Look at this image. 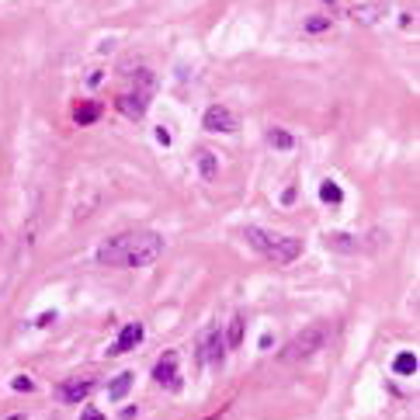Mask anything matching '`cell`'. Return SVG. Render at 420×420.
<instances>
[{
  "instance_id": "cell-1",
  "label": "cell",
  "mask_w": 420,
  "mask_h": 420,
  "mask_svg": "<svg viewBox=\"0 0 420 420\" xmlns=\"http://www.w3.org/2000/svg\"><path fill=\"white\" fill-rule=\"evenodd\" d=\"M160 254H164V236L160 233L136 230V233H122V236L104 240L94 257L104 268H146Z\"/></svg>"
},
{
  "instance_id": "cell-2",
  "label": "cell",
  "mask_w": 420,
  "mask_h": 420,
  "mask_svg": "<svg viewBox=\"0 0 420 420\" xmlns=\"http://www.w3.org/2000/svg\"><path fill=\"white\" fill-rule=\"evenodd\" d=\"M243 240L257 254H264L268 260H275V264H292V260L302 254V240L299 236H278V233H268V230H260V226H247L243 230Z\"/></svg>"
},
{
  "instance_id": "cell-3",
  "label": "cell",
  "mask_w": 420,
  "mask_h": 420,
  "mask_svg": "<svg viewBox=\"0 0 420 420\" xmlns=\"http://www.w3.org/2000/svg\"><path fill=\"white\" fill-rule=\"evenodd\" d=\"M153 90H156V77H153L149 70H139V73H136V84H132V90L119 94L115 108H119L125 119L139 122V119L146 115V108H149V97H153Z\"/></svg>"
},
{
  "instance_id": "cell-4",
  "label": "cell",
  "mask_w": 420,
  "mask_h": 420,
  "mask_svg": "<svg viewBox=\"0 0 420 420\" xmlns=\"http://www.w3.org/2000/svg\"><path fill=\"white\" fill-rule=\"evenodd\" d=\"M327 337H330V330H327L323 323H317V327H306L299 337H292V341L285 344V351H282V361H299V358L317 354V351L327 344Z\"/></svg>"
},
{
  "instance_id": "cell-5",
  "label": "cell",
  "mask_w": 420,
  "mask_h": 420,
  "mask_svg": "<svg viewBox=\"0 0 420 420\" xmlns=\"http://www.w3.org/2000/svg\"><path fill=\"white\" fill-rule=\"evenodd\" d=\"M198 358L205 365H223V358H226V337H223V330L216 323H208L198 334Z\"/></svg>"
},
{
  "instance_id": "cell-6",
  "label": "cell",
  "mask_w": 420,
  "mask_h": 420,
  "mask_svg": "<svg viewBox=\"0 0 420 420\" xmlns=\"http://www.w3.org/2000/svg\"><path fill=\"white\" fill-rule=\"evenodd\" d=\"M153 379L160 382L164 389H171V393H177V389H181V372H177V354H174V351H167L160 361H156Z\"/></svg>"
},
{
  "instance_id": "cell-7",
  "label": "cell",
  "mask_w": 420,
  "mask_h": 420,
  "mask_svg": "<svg viewBox=\"0 0 420 420\" xmlns=\"http://www.w3.org/2000/svg\"><path fill=\"white\" fill-rule=\"evenodd\" d=\"M201 125L208 132H236V115L226 108V104H212V108H205Z\"/></svg>"
},
{
  "instance_id": "cell-8",
  "label": "cell",
  "mask_w": 420,
  "mask_h": 420,
  "mask_svg": "<svg viewBox=\"0 0 420 420\" xmlns=\"http://www.w3.org/2000/svg\"><path fill=\"white\" fill-rule=\"evenodd\" d=\"M143 337H146V327L136 320V323H125L122 330H119V341L108 347V354L112 358H119V354H129V351H136L139 344H143Z\"/></svg>"
},
{
  "instance_id": "cell-9",
  "label": "cell",
  "mask_w": 420,
  "mask_h": 420,
  "mask_svg": "<svg viewBox=\"0 0 420 420\" xmlns=\"http://www.w3.org/2000/svg\"><path fill=\"white\" fill-rule=\"evenodd\" d=\"M94 379H66L60 389H56V396L63 399V403H84L90 393H94Z\"/></svg>"
},
{
  "instance_id": "cell-10",
  "label": "cell",
  "mask_w": 420,
  "mask_h": 420,
  "mask_svg": "<svg viewBox=\"0 0 420 420\" xmlns=\"http://www.w3.org/2000/svg\"><path fill=\"white\" fill-rule=\"evenodd\" d=\"M389 14V4H382V0H375V4H358L354 8V21H361V25H375L379 18H386Z\"/></svg>"
},
{
  "instance_id": "cell-11",
  "label": "cell",
  "mask_w": 420,
  "mask_h": 420,
  "mask_svg": "<svg viewBox=\"0 0 420 420\" xmlns=\"http://www.w3.org/2000/svg\"><path fill=\"white\" fill-rule=\"evenodd\" d=\"M195 164H198V171H201L205 181L219 177V156H216L212 149H198V153H195Z\"/></svg>"
},
{
  "instance_id": "cell-12",
  "label": "cell",
  "mask_w": 420,
  "mask_h": 420,
  "mask_svg": "<svg viewBox=\"0 0 420 420\" xmlns=\"http://www.w3.org/2000/svg\"><path fill=\"white\" fill-rule=\"evenodd\" d=\"M101 101H80L77 108H73V122L77 125H90V122H97L101 119Z\"/></svg>"
},
{
  "instance_id": "cell-13",
  "label": "cell",
  "mask_w": 420,
  "mask_h": 420,
  "mask_svg": "<svg viewBox=\"0 0 420 420\" xmlns=\"http://www.w3.org/2000/svg\"><path fill=\"white\" fill-rule=\"evenodd\" d=\"M417 365H420V361H417L413 351H399V354L393 358V372H396V375H417Z\"/></svg>"
},
{
  "instance_id": "cell-14",
  "label": "cell",
  "mask_w": 420,
  "mask_h": 420,
  "mask_svg": "<svg viewBox=\"0 0 420 420\" xmlns=\"http://www.w3.org/2000/svg\"><path fill=\"white\" fill-rule=\"evenodd\" d=\"M132 382H136V375H132V372L115 375V379H112V386H108V399H115V403H119V399H125V393L132 389Z\"/></svg>"
},
{
  "instance_id": "cell-15",
  "label": "cell",
  "mask_w": 420,
  "mask_h": 420,
  "mask_svg": "<svg viewBox=\"0 0 420 420\" xmlns=\"http://www.w3.org/2000/svg\"><path fill=\"white\" fill-rule=\"evenodd\" d=\"M320 201H327V205H341L344 201V191H341V184L337 181H320Z\"/></svg>"
},
{
  "instance_id": "cell-16",
  "label": "cell",
  "mask_w": 420,
  "mask_h": 420,
  "mask_svg": "<svg viewBox=\"0 0 420 420\" xmlns=\"http://www.w3.org/2000/svg\"><path fill=\"white\" fill-rule=\"evenodd\" d=\"M327 247H334V250H347V254L361 250V243H354V236H347V233H327Z\"/></svg>"
},
{
  "instance_id": "cell-17",
  "label": "cell",
  "mask_w": 420,
  "mask_h": 420,
  "mask_svg": "<svg viewBox=\"0 0 420 420\" xmlns=\"http://www.w3.org/2000/svg\"><path fill=\"white\" fill-rule=\"evenodd\" d=\"M268 143H271L275 149H292V146H295V136L285 132V129H268Z\"/></svg>"
},
{
  "instance_id": "cell-18",
  "label": "cell",
  "mask_w": 420,
  "mask_h": 420,
  "mask_svg": "<svg viewBox=\"0 0 420 420\" xmlns=\"http://www.w3.org/2000/svg\"><path fill=\"white\" fill-rule=\"evenodd\" d=\"M243 344V317H233L230 334H226V347H240Z\"/></svg>"
},
{
  "instance_id": "cell-19",
  "label": "cell",
  "mask_w": 420,
  "mask_h": 420,
  "mask_svg": "<svg viewBox=\"0 0 420 420\" xmlns=\"http://www.w3.org/2000/svg\"><path fill=\"white\" fill-rule=\"evenodd\" d=\"M302 28H306L309 35H320V32H327V28H330V18H323V14H312V18H309Z\"/></svg>"
},
{
  "instance_id": "cell-20",
  "label": "cell",
  "mask_w": 420,
  "mask_h": 420,
  "mask_svg": "<svg viewBox=\"0 0 420 420\" xmlns=\"http://www.w3.org/2000/svg\"><path fill=\"white\" fill-rule=\"evenodd\" d=\"M11 389H14V393H32V389H35V382H32L28 375H14V382H11Z\"/></svg>"
},
{
  "instance_id": "cell-21",
  "label": "cell",
  "mask_w": 420,
  "mask_h": 420,
  "mask_svg": "<svg viewBox=\"0 0 420 420\" xmlns=\"http://www.w3.org/2000/svg\"><path fill=\"white\" fill-rule=\"evenodd\" d=\"M80 420H104V413H101L97 406H84V410H80Z\"/></svg>"
},
{
  "instance_id": "cell-22",
  "label": "cell",
  "mask_w": 420,
  "mask_h": 420,
  "mask_svg": "<svg viewBox=\"0 0 420 420\" xmlns=\"http://www.w3.org/2000/svg\"><path fill=\"white\" fill-rule=\"evenodd\" d=\"M156 143H160V146H171V132H167V125H156Z\"/></svg>"
},
{
  "instance_id": "cell-23",
  "label": "cell",
  "mask_w": 420,
  "mask_h": 420,
  "mask_svg": "<svg viewBox=\"0 0 420 420\" xmlns=\"http://www.w3.org/2000/svg\"><path fill=\"white\" fill-rule=\"evenodd\" d=\"M52 323H56V309H52V312H42L35 327H52Z\"/></svg>"
},
{
  "instance_id": "cell-24",
  "label": "cell",
  "mask_w": 420,
  "mask_h": 420,
  "mask_svg": "<svg viewBox=\"0 0 420 420\" xmlns=\"http://www.w3.org/2000/svg\"><path fill=\"white\" fill-rule=\"evenodd\" d=\"M8 420H25V413H14V417H8Z\"/></svg>"
},
{
  "instance_id": "cell-25",
  "label": "cell",
  "mask_w": 420,
  "mask_h": 420,
  "mask_svg": "<svg viewBox=\"0 0 420 420\" xmlns=\"http://www.w3.org/2000/svg\"><path fill=\"white\" fill-rule=\"evenodd\" d=\"M327 4H334V0H327Z\"/></svg>"
}]
</instances>
